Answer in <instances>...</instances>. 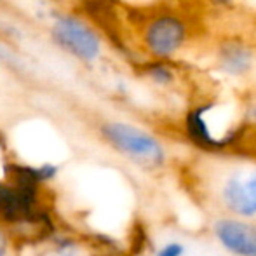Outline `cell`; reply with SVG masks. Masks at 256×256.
I'll return each mask as SVG.
<instances>
[{
	"label": "cell",
	"instance_id": "obj_3",
	"mask_svg": "<svg viewBox=\"0 0 256 256\" xmlns=\"http://www.w3.org/2000/svg\"><path fill=\"white\" fill-rule=\"evenodd\" d=\"M186 40V24L176 14H158L146 23L143 44L155 60H169Z\"/></svg>",
	"mask_w": 256,
	"mask_h": 256
},
{
	"label": "cell",
	"instance_id": "obj_11",
	"mask_svg": "<svg viewBox=\"0 0 256 256\" xmlns=\"http://www.w3.org/2000/svg\"><path fill=\"white\" fill-rule=\"evenodd\" d=\"M212 2H214V4H220V6H228V4L232 2V0H212Z\"/></svg>",
	"mask_w": 256,
	"mask_h": 256
},
{
	"label": "cell",
	"instance_id": "obj_12",
	"mask_svg": "<svg viewBox=\"0 0 256 256\" xmlns=\"http://www.w3.org/2000/svg\"><path fill=\"white\" fill-rule=\"evenodd\" d=\"M4 54H6V52H4V48H2V44H0V58H2Z\"/></svg>",
	"mask_w": 256,
	"mask_h": 256
},
{
	"label": "cell",
	"instance_id": "obj_8",
	"mask_svg": "<svg viewBox=\"0 0 256 256\" xmlns=\"http://www.w3.org/2000/svg\"><path fill=\"white\" fill-rule=\"evenodd\" d=\"M182 254H183L182 244L172 242V244H168V246H166L164 250L158 251V254H157V256H182Z\"/></svg>",
	"mask_w": 256,
	"mask_h": 256
},
{
	"label": "cell",
	"instance_id": "obj_5",
	"mask_svg": "<svg viewBox=\"0 0 256 256\" xmlns=\"http://www.w3.org/2000/svg\"><path fill=\"white\" fill-rule=\"evenodd\" d=\"M220 242L232 253L240 256H256V226L246 223L222 220L214 226Z\"/></svg>",
	"mask_w": 256,
	"mask_h": 256
},
{
	"label": "cell",
	"instance_id": "obj_2",
	"mask_svg": "<svg viewBox=\"0 0 256 256\" xmlns=\"http://www.w3.org/2000/svg\"><path fill=\"white\" fill-rule=\"evenodd\" d=\"M103 136L122 154L145 166H160L164 150L152 134L126 122H108L103 126Z\"/></svg>",
	"mask_w": 256,
	"mask_h": 256
},
{
	"label": "cell",
	"instance_id": "obj_7",
	"mask_svg": "<svg viewBox=\"0 0 256 256\" xmlns=\"http://www.w3.org/2000/svg\"><path fill=\"white\" fill-rule=\"evenodd\" d=\"M145 75L154 80L155 84L158 86H168L174 80V72L160 60H155L152 63H146L145 64Z\"/></svg>",
	"mask_w": 256,
	"mask_h": 256
},
{
	"label": "cell",
	"instance_id": "obj_1",
	"mask_svg": "<svg viewBox=\"0 0 256 256\" xmlns=\"http://www.w3.org/2000/svg\"><path fill=\"white\" fill-rule=\"evenodd\" d=\"M52 42L66 54L82 63H94L102 56V38L86 21L77 16L63 14L51 26Z\"/></svg>",
	"mask_w": 256,
	"mask_h": 256
},
{
	"label": "cell",
	"instance_id": "obj_6",
	"mask_svg": "<svg viewBox=\"0 0 256 256\" xmlns=\"http://www.w3.org/2000/svg\"><path fill=\"white\" fill-rule=\"evenodd\" d=\"M218 68L230 77H244L253 70L254 52L240 40H225L216 54Z\"/></svg>",
	"mask_w": 256,
	"mask_h": 256
},
{
	"label": "cell",
	"instance_id": "obj_10",
	"mask_svg": "<svg viewBox=\"0 0 256 256\" xmlns=\"http://www.w3.org/2000/svg\"><path fill=\"white\" fill-rule=\"evenodd\" d=\"M250 117H251V120L256 122V103L250 108Z\"/></svg>",
	"mask_w": 256,
	"mask_h": 256
},
{
	"label": "cell",
	"instance_id": "obj_13",
	"mask_svg": "<svg viewBox=\"0 0 256 256\" xmlns=\"http://www.w3.org/2000/svg\"><path fill=\"white\" fill-rule=\"evenodd\" d=\"M0 256H2V248H0Z\"/></svg>",
	"mask_w": 256,
	"mask_h": 256
},
{
	"label": "cell",
	"instance_id": "obj_14",
	"mask_svg": "<svg viewBox=\"0 0 256 256\" xmlns=\"http://www.w3.org/2000/svg\"><path fill=\"white\" fill-rule=\"evenodd\" d=\"M0 145H2V140H0Z\"/></svg>",
	"mask_w": 256,
	"mask_h": 256
},
{
	"label": "cell",
	"instance_id": "obj_4",
	"mask_svg": "<svg viewBox=\"0 0 256 256\" xmlns=\"http://www.w3.org/2000/svg\"><path fill=\"white\" fill-rule=\"evenodd\" d=\"M223 200L242 216L256 214V168L230 176L223 186Z\"/></svg>",
	"mask_w": 256,
	"mask_h": 256
},
{
	"label": "cell",
	"instance_id": "obj_9",
	"mask_svg": "<svg viewBox=\"0 0 256 256\" xmlns=\"http://www.w3.org/2000/svg\"><path fill=\"white\" fill-rule=\"evenodd\" d=\"M44 256H74V253H72V250L66 246V244H63V246L56 248L54 251H49V253H46Z\"/></svg>",
	"mask_w": 256,
	"mask_h": 256
}]
</instances>
